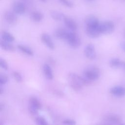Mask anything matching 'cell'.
I'll use <instances>...</instances> for the list:
<instances>
[{"instance_id":"6da1fadb","label":"cell","mask_w":125,"mask_h":125,"mask_svg":"<svg viewBox=\"0 0 125 125\" xmlns=\"http://www.w3.org/2000/svg\"><path fill=\"white\" fill-rule=\"evenodd\" d=\"M100 71L98 67L95 66L87 67L83 71L82 78L84 85H88L93 81L98 79L100 76Z\"/></svg>"},{"instance_id":"7a4b0ae2","label":"cell","mask_w":125,"mask_h":125,"mask_svg":"<svg viewBox=\"0 0 125 125\" xmlns=\"http://www.w3.org/2000/svg\"><path fill=\"white\" fill-rule=\"evenodd\" d=\"M68 81L70 87L76 91L81 90L84 85L82 76L74 73H70L68 74Z\"/></svg>"},{"instance_id":"3957f363","label":"cell","mask_w":125,"mask_h":125,"mask_svg":"<svg viewBox=\"0 0 125 125\" xmlns=\"http://www.w3.org/2000/svg\"><path fill=\"white\" fill-rule=\"evenodd\" d=\"M65 40L70 46L74 48L79 47L81 43L79 35L74 31H68Z\"/></svg>"},{"instance_id":"277c9868","label":"cell","mask_w":125,"mask_h":125,"mask_svg":"<svg viewBox=\"0 0 125 125\" xmlns=\"http://www.w3.org/2000/svg\"><path fill=\"white\" fill-rule=\"evenodd\" d=\"M41 103L37 98L34 97L30 98L29 100L28 111L31 115H37L39 110L41 109Z\"/></svg>"},{"instance_id":"5b68a950","label":"cell","mask_w":125,"mask_h":125,"mask_svg":"<svg viewBox=\"0 0 125 125\" xmlns=\"http://www.w3.org/2000/svg\"><path fill=\"white\" fill-rule=\"evenodd\" d=\"M99 28L102 34H109L114 31L115 25L112 21H106L100 23Z\"/></svg>"},{"instance_id":"8992f818","label":"cell","mask_w":125,"mask_h":125,"mask_svg":"<svg viewBox=\"0 0 125 125\" xmlns=\"http://www.w3.org/2000/svg\"><path fill=\"white\" fill-rule=\"evenodd\" d=\"M103 122L105 124H121V118L118 115L115 114H107L103 118Z\"/></svg>"},{"instance_id":"52a82bcc","label":"cell","mask_w":125,"mask_h":125,"mask_svg":"<svg viewBox=\"0 0 125 125\" xmlns=\"http://www.w3.org/2000/svg\"><path fill=\"white\" fill-rule=\"evenodd\" d=\"M85 32L87 35L91 38H97L102 34L99 25L97 26H86Z\"/></svg>"},{"instance_id":"ba28073f","label":"cell","mask_w":125,"mask_h":125,"mask_svg":"<svg viewBox=\"0 0 125 125\" xmlns=\"http://www.w3.org/2000/svg\"><path fill=\"white\" fill-rule=\"evenodd\" d=\"M84 54L88 59H95L96 57V53L94 45L91 43L87 44L84 49Z\"/></svg>"},{"instance_id":"9c48e42d","label":"cell","mask_w":125,"mask_h":125,"mask_svg":"<svg viewBox=\"0 0 125 125\" xmlns=\"http://www.w3.org/2000/svg\"><path fill=\"white\" fill-rule=\"evenodd\" d=\"M12 8L13 12L16 14H23L26 11L25 5L21 1H15L13 3Z\"/></svg>"},{"instance_id":"30bf717a","label":"cell","mask_w":125,"mask_h":125,"mask_svg":"<svg viewBox=\"0 0 125 125\" xmlns=\"http://www.w3.org/2000/svg\"><path fill=\"white\" fill-rule=\"evenodd\" d=\"M84 23L86 26H97L100 24L98 19L94 15H89L84 20Z\"/></svg>"},{"instance_id":"8fae6325","label":"cell","mask_w":125,"mask_h":125,"mask_svg":"<svg viewBox=\"0 0 125 125\" xmlns=\"http://www.w3.org/2000/svg\"><path fill=\"white\" fill-rule=\"evenodd\" d=\"M4 19L6 21L10 24H14L16 23L17 21V17L16 13L14 12L7 11L4 13Z\"/></svg>"},{"instance_id":"7c38bea8","label":"cell","mask_w":125,"mask_h":125,"mask_svg":"<svg viewBox=\"0 0 125 125\" xmlns=\"http://www.w3.org/2000/svg\"><path fill=\"white\" fill-rule=\"evenodd\" d=\"M65 26L71 31H75L78 28L77 24L74 20L70 17L65 16L63 20Z\"/></svg>"},{"instance_id":"4fadbf2b","label":"cell","mask_w":125,"mask_h":125,"mask_svg":"<svg viewBox=\"0 0 125 125\" xmlns=\"http://www.w3.org/2000/svg\"><path fill=\"white\" fill-rule=\"evenodd\" d=\"M41 40L42 42L49 49H53L55 47L54 43L48 34L43 33L41 35Z\"/></svg>"},{"instance_id":"5bb4252c","label":"cell","mask_w":125,"mask_h":125,"mask_svg":"<svg viewBox=\"0 0 125 125\" xmlns=\"http://www.w3.org/2000/svg\"><path fill=\"white\" fill-rule=\"evenodd\" d=\"M110 93L114 96L121 97L125 95V88L122 86H115L110 88Z\"/></svg>"},{"instance_id":"9a60e30c","label":"cell","mask_w":125,"mask_h":125,"mask_svg":"<svg viewBox=\"0 0 125 125\" xmlns=\"http://www.w3.org/2000/svg\"><path fill=\"white\" fill-rule=\"evenodd\" d=\"M68 31L62 28H57L54 32V36L58 39L64 40L67 35Z\"/></svg>"},{"instance_id":"2e32d148","label":"cell","mask_w":125,"mask_h":125,"mask_svg":"<svg viewBox=\"0 0 125 125\" xmlns=\"http://www.w3.org/2000/svg\"><path fill=\"white\" fill-rule=\"evenodd\" d=\"M125 62L118 58H113L109 61L110 66L113 68H123Z\"/></svg>"},{"instance_id":"e0dca14e","label":"cell","mask_w":125,"mask_h":125,"mask_svg":"<svg viewBox=\"0 0 125 125\" xmlns=\"http://www.w3.org/2000/svg\"><path fill=\"white\" fill-rule=\"evenodd\" d=\"M43 71L45 77L48 80H52L53 78V73L50 66L47 64L45 63L43 65Z\"/></svg>"},{"instance_id":"ac0fdd59","label":"cell","mask_w":125,"mask_h":125,"mask_svg":"<svg viewBox=\"0 0 125 125\" xmlns=\"http://www.w3.org/2000/svg\"><path fill=\"white\" fill-rule=\"evenodd\" d=\"M30 18L33 21L38 22L42 21L43 18V15L40 11H34L31 13Z\"/></svg>"},{"instance_id":"d6986e66","label":"cell","mask_w":125,"mask_h":125,"mask_svg":"<svg viewBox=\"0 0 125 125\" xmlns=\"http://www.w3.org/2000/svg\"><path fill=\"white\" fill-rule=\"evenodd\" d=\"M0 45L2 49L7 51H13L15 50L14 45L12 44L11 42H6L3 40H0Z\"/></svg>"},{"instance_id":"ffe728a7","label":"cell","mask_w":125,"mask_h":125,"mask_svg":"<svg viewBox=\"0 0 125 125\" xmlns=\"http://www.w3.org/2000/svg\"><path fill=\"white\" fill-rule=\"evenodd\" d=\"M50 16L53 20L56 21H63L65 17L63 13L57 11H52L50 12Z\"/></svg>"},{"instance_id":"44dd1931","label":"cell","mask_w":125,"mask_h":125,"mask_svg":"<svg viewBox=\"0 0 125 125\" xmlns=\"http://www.w3.org/2000/svg\"><path fill=\"white\" fill-rule=\"evenodd\" d=\"M18 48L22 53L25 54L28 56H33L34 54L33 51L31 49H30L28 46H26L24 45L19 44L17 46Z\"/></svg>"},{"instance_id":"7402d4cb","label":"cell","mask_w":125,"mask_h":125,"mask_svg":"<svg viewBox=\"0 0 125 125\" xmlns=\"http://www.w3.org/2000/svg\"><path fill=\"white\" fill-rule=\"evenodd\" d=\"M1 38L2 40L5 41L6 42H12L14 41L15 38L10 33L6 31H3L1 33Z\"/></svg>"},{"instance_id":"603a6c76","label":"cell","mask_w":125,"mask_h":125,"mask_svg":"<svg viewBox=\"0 0 125 125\" xmlns=\"http://www.w3.org/2000/svg\"><path fill=\"white\" fill-rule=\"evenodd\" d=\"M35 122L37 124L40 125H46L48 124V123L46 119L42 117H37L35 119Z\"/></svg>"},{"instance_id":"cb8c5ba5","label":"cell","mask_w":125,"mask_h":125,"mask_svg":"<svg viewBox=\"0 0 125 125\" xmlns=\"http://www.w3.org/2000/svg\"><path fill=\"white\" fill-rule=\"evenodd\" d=\"M64 6L68 7V8H72L74 6V3L72 1L70 0H58Z\"/></svg>"},{"instance_id":"d4e9b609","label":"cell","mask_w":125,"mask_h":125,"mask_svg":"<svg viewBox=\"0 0 125 125\" xmlns=\"http://www.w3.org/2000/svg\"><path fill=\"white\" fill-rule=\"evenodd\" d=\"M12 75L14 79L18 83H21L22 81V77L21 74L17 71H14L12 73Z\"/></svg>"},{"instance_id":"484cf974","label":"cell","mask_w":125,"mask_h":125,"mask_svg":"<svg viewBox=\"0 0 125 125\" xmlns=\"http://www.w3.org/2000/svg\"><path fill=\"white\" fill-rule=\"evenodd\" d=\"M8 81V77L7 76L3 74H1L0 75V85L5 84L7 83Z\"/></svg>"},{"instance_id":"4316f807","label":"cell","mask_w":125,"mask_h":125,"mask_svg":"<svg viewBox=\"0 0 125 125\" xmlns=\"http://www.w3.org/2000/svg\"><path fill=\"white\" fill-rule=\"evenodd\" d=\"M0 65L1 67L4 70H7L8 68V65L6 61L2 58L0 59Z\"/></svg>"},{"instance_id":"83f0119b","label":"cell","mask_w":125,"mask_h":125,"mask_svg":"<svg viewBox=\"0 0 125 125\" xmlns=\"http://www.w3.org/2000/svg\"><path fill=\"white\" fill-rule=\"evenodd\" d=\"M62 123L64 125H74L76 124V122L75 121L72 120V119H65L64 120L62 121Z\"/></svg>"},{"instance_id":"f1b7e54d","label":"cell","mask_w":125,"mask_h":125,"mask_svg":"<svg viewBox=\"0 0 125 125\" xmlns=\"http://www.w3.org/2000/svg\"><path fill=\"white\" fill-rule=\"evenodd\" d=\"M54 93H55V94H56V95H57L58 96H59V97L63 96V94L61 91H59V90L55 91Z\"/></svg>"},{"instance_id":"f546056e","label":"cell","mask_w":125,"mask_h":125,"mask_svg":"<svg viewBox=\"0 0 125 125\" xmlns=\"http://www.w3.org/2000/svg\"><path fill=\"white\" fill-rule=\"evenodd\" d=\"M120 46H121V47L122 48V49L125 52V42L121 43Z\"/></svg>"},{"instance_id":"4dcf8cb0","label":"cell","mask_w":125,"mask_h":125,"mask_svg":"<svg viewBox=\"0 0 125 125\" xmlns=\"http://www.w3.org/2000/svg\"><path fill=\"white\" fill-rule=\"evenodd\" d=\"M4 108V104H2V103H1L0 104V111H1L2 110H3Z\"/></svg>"},{"instance_id":"1f68e13d","label":"cell","mask_w":125,"mask_h":125,"mask_svg":"<svg viewBox=\"0 0 125 125\" xmlns=\"http://www.w3.org/2000/svg\"><path fill=\"white\" fill-rule=\"evenodd\" d=\"M2 85H0V94H2V93H3V88H2V86H1Z\"/></svg>"},{"instance_id":"d6a6232c","label":"cell","mask_w":125,"mask_h":125,"mask_svg":"<svg viewBox=\"0 0 125 125\" xmlns=\"http://www.w3.org/2000/svg\"><path fill=\"white\" fill-rule=\"evenodd\" d=\"M40 0V1H41L42 2H45L47 1V0Z\"/></svg>"},{"instance_id":"836d02e7","label":"cell","mask_w":125,"mask_h":125,"mask_svg":"<svg viewBox=\"0 0 125 125\" xmlns=\"http://www.w3.org/2000/svg\"><path fill=\"white\" fill-rule=\"evenodd\" d=\"M123 69H124L125 70V64H124V66H123Z\"/></svg>"},{"instance_id":"e575fe53","label":"cell","mask_w":125,"mask_h":125,"mask_svg":"<svg viewBox=\"0 0 125 125\" xmlns=\"http://www.w3.org/2000/svg\"><path fill=\"white\" fill-rule=\"evenodd\" d=\"M87 0V1H93V0Z\"/></svg>"},{"instance_id":"d590c367","label":"cell","mask_w":125,"mask_h":125,"mask_svg":"<svg viewBox=\"0 0 125 125\" xmlns=\"http://www.w3.org/2000/svg\"></svg>"}]
</instances>
